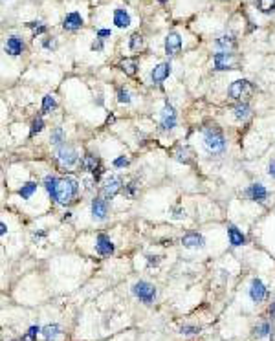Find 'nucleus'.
I'll return each instance as SVG.
<instances>
[{
    "label": "nucleus",
    "mask_w": 275,
    "mask_h": 341,
    "mask_svg": "<svg viewBox=\"0 0 275 341\" xmlns=\"http://www.w3.org/2000/svg\"><path fill=\"white\" fill-rule=\"evenodd\" d=\"M79 191V182L77 180H73V178H59V182H57V187H55V193H53V198L57 204L61 205H68L73 202L75 195Z\"/></svg>",
    "instance_id": "1"
},
{
    "label": "nucleus",
    "mask_w": 275,
    "mask_h": 341,
    "mask_svg": "<svg viewBox=\"0 0 275 341\" xmlns=\"http://www.w3.org/2000/svg\"><path fill=\"white\" fill-rule=\"evenodd\" d=\"M204 145L211 154H222L226 150V138L218 128H207L204 134Z\"/></svg>",
    "instance_id": "2"
},
{
    "label": "nucleus",
    "mask_w": 275,
    "mask_h": 341,
    "mask_svg": "<svg viewBox=\"0 0 275 341\" xmlns=\"http://www.w3.org/2000/svg\"><path fill=\"white\" fill-rule=\"evenodd\" d=\"M253 94V85L246 79H237V81L231 83L229 87V96L233 99L240 101V103H246Z\"/></svg>",
    "instance_id": "3"
},
{
    "label": "nucleus",
    "mask_w": 275,
    "mask_h": 341,
    "mask_svg": "<svg viewBox=\"0 0 275 341\" xmlns=\"http://www.w3.org/2000/svg\"><path fill=\"white\" fill-rule=\"evenodd\" d=\"M132 294L138 297V299L142 301V303H145V305H151V303H154V299H156L154 284H151V282H147V281L134 282Z\"/></svg>",
    "instance_id": "4"
},
{
    "label": "nucleus",
    "mask_w": 275,
    "mask_h": 341,
    "mask_svg": "<svg viewBox=\"0 0 275 341\" xmlns=\"http://www.w3.org/2000/svg\"><path fill=\"white\" fill-rule=\"evenodd\" d=\"M121 187H123V180H121V176H118V174H110V176L105 180V183H103V196H105L106 200H112V198L121 191Z\"/></svg>",
    "instance_id": "5"
},
{
    "label": "nucleus",
    "mask_w": 275,
    "mask_h": 341,
    "mask_svg": "<svg viewBox=\"0 0 275 341\" xmlns=\"http://www.w3.org/2000/svg\"><path fill=\"white\" fill-rule=\"evenodd\" d=\"M213 66L215 70L222 72V70H231L235 66V55L231 51H218L213 57Z\"/></svg>",
    "instance_id": "6"
},
{
    "label": "nucleus",
    "mask_w": 275,
    "mask_h": 341,
    "mask_svg": "<svg viewBox=\"0 0 275 341\" xmlns=\"http://www.w3.org/2000/svg\"><path fill=\"white\" fill-rule=\"evenodd\" d=\"M57 160L61 162V165L70 167V165H73L77 162V150L73 149V147L61 145L59 149H57Z\"/></svg>",
    "instance_id": "7"
},
{
    "label": "nucleus",
    "mask_w": 275,
    "mask_h": 341,
    "mask_svg": "<svg viewBox=\"0 0 275 341\" xmlns=\"http://www.w3.org/2000/svg\"><path fill=\"white\" fill-rule=\"evenodd\" d=\"M171 70H173L171 63H160V64H156L154 68H152V72H151V81L154 83V85H161V83H163L165 79H167L171 75Z\"/></svg>",
    "instance_id": "8"
},
{
    "label": "nucleus",
    "mask_w": 275,
    "mask_h": 341,
    "mask_svg": "<svg viewBox=\"0 0 275 341\" xmlns=\"http://www.w3.org/2000/svg\"><path fill=\"white\" fill-rule=\"evenodd\" d=\"M160 127L163 128V130H171V128L176 127V112H174V109L169 105V103H165V107H163Z\"/></svg>",
    "instance_id": "9"
},
{
    "label": "nucleus",
    "mask_w": 275,
    "mask_h": 341,
    "mask_svg": "<svg viewBox=\"0 0 275 341\" xmlns=\"http://www.w3.org/2000/svg\"><path fill=\"white\" fill-rule=\"evenodd\" d=\"M182 50V37L178 33H169L165 37V54L167 55H178Z\"/></svg>",
    "instance_id": "10"
},
{
    "label": "nucleus",
    "mask_w": 275,
    "mask_h": 341,
    "mask_svg": "<svg viewBox=\"0 0 275 341\" xmlns=\"http://www.w3.org/2000/svg\"><path fill=\"white\" fill-rule=\"evenodd\" d=\"M106 213H108V204H106L105 198H94L92 200V217L94 220H105L106 219Z\"/></svg>",
    "instance_id": "11"
},
{
    "label": "nucleus",
    "mask_w": 275,
    "mask_h": 341,
    "mask_svg": "<svg viewBox=\"0 0 275 341\" xmlns=\"http://www.w3.org/2000/svg\"><path fill=\"white\" fill-rule=\"evenodd\" d=\"M96 251L99 255H103V257H108V255L114 253V242L110 241L106 235L101 233V235H97V239H96Z\"/></svg>",
    "instance_id": "12"
},
{
    "label": "nucleus",
    "mask_w": 275,
    "mask_h": 341,
    "mask_svg": "<svg viewBox=\"0 0 275 341\" xmlns=\"http://www.w3.org/2000/svg\"><path fill=\"white\" fill-rule=\"evenodd\" d=\"M6 54L13 55V57H17V55H20L24 51V41L20 39L18 35H11L8 37V41H6V46H4Z\"/></svg>",
    "instance_id": "13"
},
{
    "label": "nucleus",
    "mask_w": 275,
    "mask_h": 341,
    "mask_svg": "<svg viewBox=\"0 0 275 341\" xmlns=\"http://www.w3.org/2000/svg\"><path fill=\"white\" fill-rule=\"evenodd\" d=\"M266 294H268V290H266V286L262 284L261 279H253L252 286H250V297H252L253 303H261V301H264Z\"/></svg>",
    "instance_id": "14"
},
{
    "label": "nucleus",
    "mask_w": 275,
    "mask_h": 341,
    "mask_svg": "<svg viewBox=\"0 0 275 341\" xmlns=\"http://www.w3.org/2000/svg\"><path fill=\"white\" fill-rule=\"evenodd\" d=\"M246 196L253 202H264L268 198V191L262 183H253L246 189Z\"/></svg>",
    "instance_id": "15"
},
{
    "label": "nucleus",
    "mask_w": 275,
    "mask_h": 341,
    "mask_svg": "<svg viewBox=\"0 0 275 341\" xmlns=\"http://www.w3.org/2000/svg\"><path fill=\"white\" fill-rule=\"evenodd\" d=\"M81 26H82V17H81V13H77V11L68 13L63 20V28L66 30V32H77Z\"/></svg>",
    "instance_id": "16"
},
{
    "label": "nucleus",
    "mask_w": 275,
    "mask_h": 341,
    "mask_svg": "<svg viewBox=\"0 0 275 341\" xmlns=\"http://www.w3.org/2000/svg\"><path fill=\"white\" fill-rule=\"evenodd\" d=\"M114 24L118 28H121V30H125V28L130 26V15L123 8H118L114 11Z\"/></svg>",
    "instance_id": "17"
},
{
    "label": "nucleus",
    "mask_w": 275,
    "mask_h": 341,
    "mask_svg": "<svg viewBox=\"0 0 275 341\" xmlns=\"http://www.w3.org/2000/svg\"><path fill=\"white\" fill-rule=\"evenodd\" d=\"M228 237H229V244L231 246H242L244 242H246V237L242 235V231L240 229H237L235 226H229L228 227Z\"/></svg>",
    "instance_id": "18"
},
{
    "label": "nucleus",
    "mask_w": 275,
    "mask_h": 341,
    "mask_svg": "<svg viewBox=\"0 0 275 341\" xmlns=\"http://www.w3.org/2000/svg\"><path fill=\"white\" fill-rule=\"evenodd\" d=\"M215 44H216V48H220L222 51H231L235 48V44H237V41H235L233 35H222L216 39Z\"/></svg>",
    "instance_id": "19"
},
{
    "label": "nucleus",
    "mask_w": 275,
    "mask_h": 341,
    "mask_svg": "<svg viewBox=\"0 0 275 341\" xmlns=\"http://www.w3.org/2000/svg\"><path fill=\"white\" fill-rule=\"evenodd\" d=\"M182 244L185 248H202L204 246V237L198 233H189L182 239Z\"/></svg>",
    "instance_id": "20"
},
{
    "label": "nucleus",
    "mask_w": 275,
    "mask_h": 341,
    "mask_svg": "<svg viewBox=\"0 0 275 341\" xmlns=\"http://www.w3.org/2000/svg\"><path fill=\"white\" fill-rule=\"evenodd\" d=\"M59 336H61V327L57 323L46 325V327L42 328V337H44V341H57Z\"/></svg>",
    "instance_id": "21"
},
{
    "label": "nucleus",
    "mask_w": 275,
    "mask_h": 341,
    "mask_svg": "<svg viewBox=\"0 0 275 341\" xmlns=\"http://www.w3.org/2000/svg\"><path fill=\"white\" fill-rule=\"evenodd\" d=\"M81 167L85 169V171H88V173H96L97 169L101 167L99 165V160L96 158V156H92V154H87L85 158H82V162H81Z\"/></svg>",
    "instance_id": "22"
},
{
    "label": "nucleus",
    "mask_w": 275,
    "mask_h": 341,
    "mask_svg": "<svg viewBox=\"0 0 275 341\" xmlns=\"http://www.w3.org/2000/svg\"><path fill=\"white\" fill-rule=\"evenodd\" d=\"M233 114H235V118H237V119L244 121V119H248L250 116H252V110H250L248 103H238V105L233 109Z\"/></svg>",
    "instance_id": "23"
},
{
    "label": "nucleus",
    "mask_w": 275,
    "mask_h": 341,
    "mask_svg": "<svg viewBox=\"0 0 275 341\" xmlns=\"http://www.w3.org/2000/svg\"><path fill=\"white\" fill-rule=\"evenodd\" d=\"M37 191V183L35 182H26L20 189H18V195L22 196L24 200H30Z\"/></svg>",
    "instance_id": "24"
},
{
    "label": "nucleus",
    "mask_w": 275,
    "mask_h": 341,
    "mask_svg": "<svg viewBox=\"0 0 275 341\" xmlns=\"http://www.w3.org/2000/svg\"><path fill=\"white\" fill-rule=\"evenodd\" d=\"M143 46H145L143 37L140 35V33H134V35L130 37V41H128V48H130L132 51H140V50H143Z\"/></svg>",
    "instance_id": "25"
},
{
    "label": "nucleus",
    "mask_w": 275,
    "mask_h": 341,
    "mask_svg": "<svg viewBox=\"0 0 275 341\" xmlns=\"http://www.w3.org/2000/svg\"><path fill=\"white\" fill-rule=\"evenodd\" d=\"M55 107H57V101H55V97L51 94L42 97V112L44 114H50L51 110H55Z\"/></svg>",
    "instance_id": "26"
},
{
    "label": "nucleus",
    "mask_w": 275,
    "mask_h": 341,
    "mask_svg": "<svg viewBox=\"0 0 275 341\" xmlns=\"http://www.w3.org/2000/svg\"><path fill=\"white\" fill-rule=\"evenodd\" d=\"M255 4L262 13H271L275 9V0H255Z\"/></svg>",
    "instance_id": "27"
},
{
    "label": "nucleus",
    "mask_w": 275,
    "mask_h": 341,
    "mask_svg": "<svg viewBox=\"0 0 275 341\" xmlns=\"http://www.w3.org/2000/svg\"><path fill=\"white\" fill-rule=\"evenodd\" d=\"M57 182H59V178L51 176V174H48V176L44 178V187H46V191H48V195H50V196H53L55 187H57Z\"/></svg>",
    "instance_id": "28"
},
{
    "label": "nucleus",
    "mask_w": 275,
    "mask_h": 341,
    "mask_svg": "<svg viewBox=\"0 0 275 341\" xmlns=\"http://www.w3.org/2000/svg\"><path fill=\"white\" fill-rule=\"evenodd\" d=\"M42 332L41 327H37V325H33V327L28 328V332L24 334L22 337H20V341H35L37 339V334Z\"/></svg>",
    "instance_id": "29"
},
{
    "label": "nucleus",
    "mask_w": 275,
    "mask_h": 341,
    "mask_svg": "<svg viewBox=\"0 0 275 341\" xmlns=\"http://www.w3.org/2000/svg\"><path fill=\"white\" fill-rule=\"evenodd\" d=\"M121 70H123L127 75H134V73L138 72V63L136 61H123V64H121Z\"/></svg>",
    "instance_id": "30"
},
{
    "label": "nucleus",
    "mask_w": 275,
    "mask_h": 341,
    "mask_svg": "<svg viewBox=\"0 0 275 341\" xmlns=\"http://www.w3.org/2000/svg\"><path fill=\"white\" fill-rule=\"evenodd\" d=\"M50 141L53 143V145H61L64 141V130L61 127H57L53 132H51V136H50Z\"/></svg>",
    "instance_id": "31"
},
{
    "label": "nucleus",
    "mask_w": 275,
    "mask_h": 341,
    "mask_svg": "<svg viewBox=\"0 0 275 341\" xmlns=\"http://www.w3.org/2000/svg\"><path fill=\"white\" fill-rule=\"evenodd\" d=\"M270 330H271V328H270V323H266V321H264V323L257 325L253 332H255V336H257V337H266V336H268V334H270Z\"/></svg>",
    "instance_id": "32"
},
{
    "label": "nucleus",
    "mask_w": 275,
    "mask_h": 341,
    "mask_svg": "<svg viewBox=\"0 0 275 341\" xmlns=\"http://www.w3.org/2000/svg\"><path fill=\"white\" fill-rule=\"evenodd\" d=\"M44 128V121H42V118H37V119H33V123H32V130H30V134L32 136H35V134H39V132Z\"/></svg>",
    "instance_id": "33"
},
{
    "label": "nucleus",
    "mask_w": 275,
    "mask_h": 341,
    "mask_svg": "<svg viewBox=\"0 0 275 341\" xmlns=\"http://www.w3.org/2000/svg\"><path fill=\"white\" fill-rule=\"evenodd\" d=\"M118 101L121 105H128L130 103V94L125 88H118Z\"/></svg>",
    "instance_id": "34"
},
{
    "label": "nucleus",
    "mask_w": 275,
    "mask_h": 341,
    "mask_svg": "<svg viewBox=\"0 0 275 341\" xmlns=\"http://www.w3.org/2000/svg\"><path fill=\"white\" fill-rule=\"evenodd\" d=\"M28 28H30V30H32L35 35H41V33L46 32V26L42 22H30V24H28Z\"/></svg>",
    "instance_id": "35"
},
{
    "label": "nucleus",
    "mask_w": 275,
    "mask_h": 341,
    "mask_svg": "<svg viewBox=\"0 0 275 341\" xmlns=\"http://www.w3.org/2000/svg\"><path fill=\"white\" fill-rule=\"evenodd\" d=\"M138 187H140V186H138L136 180H134V182H130L127 187H125V196H134V195H136V191H138Z\"/></svg>",
    "instance_id": "36"
},
{
    "label": "nucleus",
    "mask_w": 275,
    "mask_h": 341,
    "mask_svg": "<svg viewBox=\"0 0 275 341\" xmlns=\"http://www.w3.org/2000/svg\"><path fill=\"white\" fill-rule=\"evenodd\" d=\"M176 158H178L180 162H183V164H189L187 149H183V147H178V150H176Z\"/></svg>",
    "instance_id": "37"
},
{
    "label": "nucleus",
    "mask_w": 275,
    "mask_h": 341,
    "mask_svg": "<svg viewBox=\"0 0 275 341\" xmlns=\"http://www.w3.org/2000/svg\"><path fill=\"white\" fill-rule=\"evenodd\" d=\"M180 332L185 334V336H189V334H198V332H200V328H198V327H191V325H183V327L180 328Z\"/></svg>",
    "instance_id": "38"
},
{
    "label": "nucleus",
    "mask_w": 275,
    "mask_h": 341,
    "mask_svg": "<svg viewBox=\"0 0 275 341\" xmlns=\"http://www.w3.org/2000/svg\"><path fill=\"white\" fill-rule=\"evenodd\" d=\"M127 165H128V158H127V156H119V158L114 160V167L121 169V167H127Z\"/></svg>",
    "instance_id": "39"
},
{
    "label": "nucleus",
    "mask_w": 275,
    "mask_h": 341,
    "mask_svg": "<svg viewBox=\"0 0 275 341\" xmlns=\"http://www.w3.org/2000/svg\"><path fill=\"white\" fill-rule=\"evenodd\" d=\"M42 46H44L46 50H55L57 48V42H55V39H46V41H42Z\"/></svg>",
    "instance_id": "40"
},
{
    "label": "nucleus",
    "mask_w": 275,
    "mask_h": 341,
    "mask_svg": "<svg viewBox=\"0 0 275 341\" xmlns=\"http://www.w3.org/2000/svg\"><path fill=\"white\" fill-rule=\"evenodd\" d=\"M112 35L110 30H97V39H106V37Z\"/></svg>",
    "instance_id": "41"
},
{
    "label": "nucleus",
    "mask_w": 275,
    "mask_h": 341,
    "mask_svg": "<svg viewBox=\"0 0 275 341\" xmlns=\"http://www.w3.org/2000/svg\"><path fill=\"white\" fill-rule=\"evenodd\" d=\"M92 50H94V51H101V50H103V39H97V41L92 44Z\"/></svg>",
    "instance_id": "42"
},
{
    "label": "nucleus",
    "mask_w": 275,
    "mask_h": 341,
    "mask_svg": "<svg viewBox=\"0 0 275 341\" xmlns=\"http://www.w3.org/2000/svg\"><path fill=\"white\" fill-rule=\"evenodd\" d=\"M173 217L174 219H182V217H185V213L182 209H178V207H173Z\"/></svg>",
    "instance_id": "43"
},
{
    "label": "nucleus",
    "mask_w": 275,
    "mask_h": 341,
    "mask_svg": "<svg viewBox=\"0 0 275 341\" xmlns=\"http://www.w3.org/2000/svg\"><path fill=\"white\" fill-rule=\"evenodd\" d=\"M147 264H149V266H152V264H158L160 263V257H147Z\"/></svg>",
    "instance_id": "44"
},
{
    "label": "nucleus",
    "mask_w": 275,
    "mask_h": 341,
    "mask_svg": "<svg viewBox=\"0 0 275 341\" xmlns=\"http://www.w3.org/2000/svg\"><path fill=\"white\" fill-rule=\"evenodd\" d=\"M268 173H270L271 178H275V162H271L270 167H268Z\"/></svg>",
    "instance_id": "45"
},
{
    "label": "nucleus",
    "mask_w": 275,
    "mask_h": 341,
    "mask_svg": "<svg viewBox=\"0 0 275 341\" xmlns=\"http://www.w3.org/2000/svg\"><path fill=\"white\" fill-rule=\"evenodd\" d=\"M6 231H8V227H6V224L2 222V224H0V235L4 237V235H6Z\"/></svg>",
    "instance_id": "46"
},
{
    "label": "nucleus",
    "mask_w": 275,
    "mask_h": 341,
    "mask_svg": "<svg viewBox=\"0 0 275 341\" xmlns=\"http://www.w3.org/2000/svg\"><path fill=\"white\" fill-rule=\"evenodd\" d=\"M270 316H271V318H273V316H275V303L270 306Z\"/></svg>",
    "instance_id": "47"
}]
</instances>
